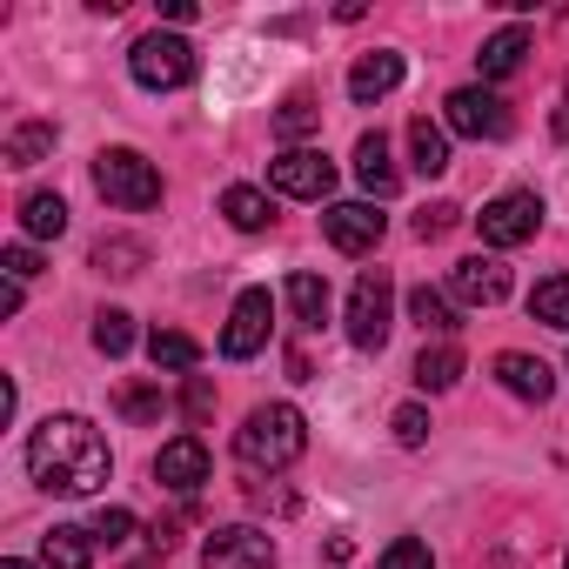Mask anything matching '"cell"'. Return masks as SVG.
Masks as SVG:
<instances>
[{
  "instance_id": "obj_28",
  "label": "cell",
  "mask_w": 569,
  "mask_h": 569,
  "mask_svg": "<svg viewBox=\"0 0 569 569\" xmlns=\"http://www.w3.org/2000/svg\"><path fill=\"white\" fill-rule=\"evenodd\" d=\"M529 316H536V322H549V329H569V274H549V281H536Z\"/></svg>"
},
{
  "instance_id": "obj_27",
  "label": "cell",
  "mask_w": 569,
  "mask_h": 569,
  "mask_svg": "<svg viewBox=\"0 0 569 569\" xmlns=\"http://www.w3.org/2000/svg\"><path fill=\"white\" fill-rule=\"evenodd\" d=\"M141 261H148V248L128 241V234H101V241H94V268H101V274H121V281H128V274H141Z\"/></svg>"
},
{
  "instance_id": "obj_31",
  "label": "cell",
  "mask_w": 569,
  "mask_h": 569,
  "mask_svg": "<svg viewBox=\"0 0 569 569\" xmlns=\"http://www.w3.org/2000/svg\"><path fill=\"white\" fill-rule=\"evenodd\" d=\"M389 429H396V442H402V449H422V442H429V409H422V402H402Z\"/></svg>"
},
{
  "instance_id": "obj_1",
  "label": "cell",
  "mask_w": 569,
  "mask_h": 569,
  "mask_svg": "<svg viewBox=\"0 0 569 569\" xmlns=\"http://www.w3.org/2000/svg\"><path fill=\"white\" fill-rule=\"evenodd\" d=\"M28 476L54 496H94L108 476H114V456H108V436L88 422V416H48L34 436H28Z\"/></svg>"
},
{
  "instance_id": "obj_35",
  "label": "cell",
  "mask_w": 569,
  "mask_h": 569,
  "mask_svg": "<svg viewBox=\"0 0 569 569\" xmlns=\"http://www.w3.org/2000/svg\"><path fill=\"white\" fill-rule=\"evenodd\" d=\"M128 536H134V509H121V502H114V509H101V516H94V542H108V549H114V542H128Z\"/></svg>"
},
{
  "instance_id": "obj_12",
  "label": "cell",
  "mask_w": 569,
  "mask_h": 569,
  "mask_svg": "<svg viewBox=\"0 0 569 569\" xmlns=\"http://www.w3.org/2000/svg\"><path fill=\"white\" fill-rule=\"evenodd\" d=\"M322 234H329V248H342V254H369V248L382 241V214H376V201H336V208L322 214Z\"/></svg>"
},
{
  "instance_id": "obj_10",
  "label": "cell",
  "mask_w": 569,
  "mask_h": 569,
  "mask_svg": "<svg viewBox=\"0 0 569 569\" xmlns=\"http://www.w3.org/2000/svg\"><path fill=\"white\" fill-rule=\"evenodd\" d=\"M268 322H274L268 289H241V302H234V316H228V329H221V356H228V362L261 356V349H268Z\"/></svg>"
},
{
  "instance_id": "obj_21",
  "label": "cell",
  "mask_w": 569,
  "mask_h": 569,
  "mask_svg": "<svg viewBox=\"0 0 569 569\" xmlns=\"http://www.w3.org/2000/svg\"><path fill=\"white\" fill-rule=\"evenodd\" d=\"M21 228H28L34 241H61V234H68V201L48 194V188H34V194L21 201Z\"/></svg>"
},
{
  "instance_id": "obj_30",
  "label": "cell",
  "mask_w": 569,
  "mask_h": 569,
  "mask_svg": "<svg viewBox=\"0 0 569 569\" xmlns=\"http://www.w3.org/2000/svg\"><path fill=\"white\" fill-rule=\"evenodd\" d=\"M114 402H121V416H128V422H154V416L168 409V402H161V389H141V382H128Z\"/></svg>"
},
{
  "instance_id": "obj_29",
  "label": "cell",
  "mask_w": 569,
  "mask_h": 569,
  "mask_svg": "<svg viewBox=\"0 0 569 569\" xmlns=\"http://www.w3.org/2000/svg\"><path fill=\"white\" fill-rule=\"evenodd\" d=\"M94 349H101L108 362L128 356V349H134V316H128V309H101V316H94Z\"/></svg>"
},
{
  "instance_id": "obj_5",
  "label": "cell",
  "mask_w": 569,
  "mask_h": 569,
  "mask_svg": "<svg viewBox=\"0 0 569 569\" xmlns=\"http://www.w3.org/2000/svg\"><path fill=\"white\" fill-rule=\"evenodd\" d=\"M389 309H396L389 274H382V268H369V274L356 281V296H349V342H356L362 356H376V349L389 342Z\"/></svg>"
},
{
  "instance_id": "obj_23",
  "label": "cell",
  "mask_w": 569,
  "mask_h": 569,
  "mask_svg": "<svg viewBox=\"0 0 569 569\" xmlns=\"http://www.w3.org/2000/svg\"><path fill=\"white\" fill-rule=\"evenodd\" d=\"M148 362H154V369L188 376V369L201 362V342H194V336H181V329H154V336H148Z\"/></svg>"
},
{
  "instance_id": "obj_40",
  "label": "cell",
  "mask_w": 569,
  "mask_h": 569,
  "mask_svg": "<svg viewBox=\"0 0 569 569\" xmlns=\"http://www.w3.org/2000/svg\"><path fill=\"white\" fill-rule=\"evenodd\" d=\"M0 569H34V562H21V556H8V562H0Z\"/></svg>"
},
{
  "instance_id": "obj_17",
  "label": "cell",
  "mask_w": 569,
  "mask_h": 569,
  "mask_svg": "<svg viewBox=\"0 0 569 569\" xmlns=\"http://www.w3.org/2000/svg\"><path fill=\"white\" fill-rule=\"evenodd\" d=\"M41 562H48V569H88V562H94V529L54 522V529L41 536Z\"/></svg>"
},
{
  "instance_id": "obj_19",
  "label": "cell",
  "mask_w": 569,
  "mask_h": 569,
  "mask_svg": "<svg viewBox=\"0 0 569 569\" xmlns=\"http://www.w3.org/2000/svg\"><path fill=\"white\" fill-rule=\"evenodd\" d=\"M409 168H416V174H429V181H436V174H449V134H442L429 114H416V121H409Z\"/></svg>"
},
{
  "instance_id": "obj_34",
  "label": "cell",
  "mask_w": 569,
  "mask_h": 569,
  "mask_svg": "<svg viewBox=\"0 0 569 569\" xmlns=\"http://www.w3.org/2000/svg\"><path fill=\"white\" fill-rule=\"evenodd\" d=\"M309 128H316V101H309V94H296L289 108L274 114V134H281V141H296V134H309Z\"/></svg>"
},
{
  "instance_id": "obj_4",
  "label": "cell",
  "mask_w": 569,
  "mask_h": 569,
  "mask_svg": "<svg viewBox=\"0 0 569 569\" xmlns=\"http://www.w3.org/2000/svg\"><path fill=\"white\" fill-rule=\"evenodd\" d=\"M128 74L148 88V94H174V88H188L194 81V48L181 41V34H141L134 48H128Z\"/></svg>"
},
{
  "instance_id": "obj_15",
  "label": "cell",
  "mask_w": 569,
  "mask_h": 569,
  "mask_svg": "<svg viewBox=\"0 0 569 569\" xmlns=\"http://www.w3.org/2000/svg\"><path fill=\"white\" fill-rule=\"evenodd\" d=\"M396 81H402V54L396 48H376V54H362L356 68H349V94L369 108V101H382V94H396Z\"/></svg>"
},
{
  "instance_id": "obj_9",
  "label": "cell",
  "mask_w": 569,
  "mask_h": 569,
  "mask_svg": "<svg viewBox=\"0 0 569 569\" xmlns=\"http://www.w3.org/2000/svg\"><path fill=\"white\" fill-rule=\"evenodd\" d=\"M201 569H274V536L254 529V522L214 529V536L201 542Z\"/></svg>"
},
{
  "instance_id": "obj_7",
  "label": "cell",
  "mask_w": 569,
  "mask_h": 569,
  "mask_svg": "<svg viewBox=\"0 0 569 569\" xmlns=\"http://www.w3.org/2000/svg\"><path fill=\"white\" fill-rule=\"evenodd\" d=\"M442 121H449L456 134H469V141H502V134H509V101L489 94V88H456V94L442 101Z\"/></svg>"
},
{
  "instance_id": "obj_20",
  "label": "cell",
  "mask_w": 569,
  "mask_h": 569,
  "mask_svg": "<svg viewBox=\"0 0 569 569\" xmlns=\"http://www.w3.org/2000/svg\"><path fill=\"white\" fill-rule=\"evenodd\" d=\"M289 309H296L302 329H322V322H329V281L309 274V268H296V274H289Z\"/></svg>"
},
{
  "instance_id": "obj_16",
  "label": "cell",
  "mask_w": 569,
  "mask_h": 569,
  "mask_svg": "<svg viewBox=\"0 0 569 569\" xmlns=\"http://www.w3.org/2000/svg\"><path fill=\"white\" fill-rule=\"evenodd\" d=\"M356 181H362L376 201H389V194L402 188V174H396V161H389V141H382V134H362V141H356Z\"/></svg>"
},
{
  "instance_id": "obj_36",
  "label": "cell",
  "mask_w": 569,
  "mask_h": 569,
  "mask_svg": "<svg viewBox=\"0 0 569 569\" xmlns=\"http://www.w3.org/2000/svg\"><path fill=\"white\" fill-rule=\"evenodd\" d=\"M0 268H8V281H34V274H41V254H34L28 241H14L8 254H0Z\"/></svg>"
},
{
  "instance_id": "obj_25",
  "label": "cell",
  "mask_w": 569,
  "mask_h": 569,
  "mask_svg": "<svg viewBox=\"0 0 569 569\" xmlns=\"http://www.w3.org/2000/svg\"><path fill=\"white\" fill-rule=\"evenodd\" d=\"M48 154H54V121H21L8 134V168H34Z\"/></svg>"
},
{
  "instance_id": "obj_3",
  "label": "cell",
  "mask_w": 569,
  "mask_h": 569,
  "mask_svg": "<svg viewBox=\"0 0 569 569\" xmlns=\"http://www.w3.org/2000/svg\"><path fill=\"white\" fill-rule=\"evenodd\" d=\"M94 188H101V201H114V208H128V214L161 208V174H154V161L134 154V148H101V154H94Z\"/></svg>"
},
{
  "instance_id": "obj_26",
  "label": "cell",
  "mask_w": 569,
  "mask_h": 569,
  "mask_svg": "<svg viewBox=\"0 0 569 569\" xmlns=\"http://www.w3.org/2000/svg\"><path fill=\"white\" fill-rule=\"evenodd\" d=\"M409 322H416L422 336H449V329H456V309H449L442 289H429V281H422V289L409 296Z\"/></svg>"
},
{
  "instance_id": "obj_11",
  "label": "cell",
  "mask_w": 569,
  "mask_h": 569,
  "mask_svg": "<svg viewBox=\"0 0 569 569\" xmlns=\"http://www.w3.org/2000/svg\"><path fill=\"white\" fill-rule=\"evenodd\" d=\"M449 289H456V302H469V309H496V302L509 296V268H502L496 254H462V261L449 268Z\"/></svg>"
},
{
  "instance_id": "obj_32",
  "label": "cell",
  "mask_w": 569,
  "mask_h": 569,
  "mask_svg": "<svg viewBox=\"0 0 569 569\" xmlns=\"http://www.w3.org/2000/svg\"><path fill=\"white\" fill-rule=\"evenodd\" d=\"M456 221H462V208H456V201H429V208L416 214V234H422V241H442Z\"/></svg>"
},
{
  "instance_id": "obj_33",
  "label": "cell",
  "mask_w": 569,
  "mask_h": 569,
  "mask_svg": "<svg viewBox=\"0 0 569 569\" xmlns=\"http://www.w3.org/2000/svg\"><path fill=\"white\" fill-rule=\"evenodd\" d=\"M382 569H436V556H429L416 536H396V542L382 549Z\"/></svg>"
},
{
  "instance_id": "obj_6",
  "label": "cell",
  "mask_w": 569,
  "mask_h": 569,
  "mask_svg": "<svg viewBox=\"0 0 569 569\" xmlns=\"http://www.w3.org/2000/svg\"><path fill=\"white\" fill-rule=\"evenodd\" d=\"M268 188L274 194H296V201H322L336 188V161L322 148H281L268 161Z\"/></svg>"
},
{
  "instance_id": "obj_13",
  "label": "cell",
  "mask_w": 569,
  "mask_h": 569,
  "mask_svg": "<svg viewBox=\"0 0 569 569\" xmlns=\"http://www.w3.org/2000/svg\"><path fill=\"white\" fill-rule=\"evenodd\" d=\"M154 482L174 489V496H194V489L208 482V442H201V436H174V442H161V456H154Z\"/></svg>"
},
{
  "instance_id": "obj_39",
  "label": "cell",
  "mask_w": 569,
  "mask_h": 569,
  "mask_svg": "<svg viewBox=\"0 0 569 569\" xmlns=\"http://www.w3.org/2000/svg\"><path fill=\"white\" fill-rule=\"evenodd\" d=\"M556 141H569V101L556 108Z\"/></svg>"
},
{
  "instance_id": "obj_24",
  "label": "cell",
  "mask_w": 569,
  "mask_h": 569,
  "mask_svg": "<svg viewBox=\"0 0 569 569\" xmlns=\"http://www.w3.org/2000/svg\"><path fill=\"white\" fill-rule=\"evenodd\" d=\"M416 382H422V389H436V396H442V389H456V382H462V349H456V342L422 349V356H416Z\"/></svg>"
},
{
  "instance_id": "obj_8",
  "label": "cell",
  "mask_w": 569,
  "mask_h": 569,
  "mask_svg": "<svg viewBox=\"0 0 569 569\" xmlns=\"http://www.w3.org/2000/svg\"><path fill=\"white\" fill-rule=\"evenodd\" d=\"M476 221H482V241H489V248H522V241L542 228V201H536L529 188H509V194H496Z\"/></svg>"
},
{
  "instance_id": "obj_22",
  "label": "cell",
  "mask_w": 569,
  "mask_h": 569,
  "mask_svg": "<svg viewBox=\"0 0 569 569\" xmlns=\"http://www.w3.org/2000/svg\"><path fill=\"white\" fill-rule=\"evenodd\" d=\"M221 214H228L241 234H261V228L274 221V201H268L261 188H228V194H221Z\"/></svg>"
},
{
  "instance_id": "obj_2",
  "label": "cell",
  "mask_w": 569,
  "mask_h": 569,
  "mask_svg": "<svg viewBox=\"0 0 569 569\" xmlns=\"http://www.w3.org/2000/svg\"><path fill=\"white\" fill-rule=\"evenodd\" d=\"M302 449H309V422H302V409H289V402H261V409H248V422L234 429V456H241L248 469H289V462H302Z\"/></svg>"
},
{
  "instance_id": "obj_18",
  "label": "cell",
  "mask_w": 569,
  "mask_h": 569,
  "mask_svg": "<svg viewBox=\"0 0 569 569\" xmlns=\"http://www.w3.org/2000/svg\"><path fill=\"white\" fill-rule=\"evenodd\" d=\"M522 54H529V28H502V34L482 41L476 68H482V81H509V74L522 68Z\"/></svg>"
},
{
  "instance_id": "obj_38",
  "label": "cell",
  "mask_w": 569,
  "mask_h": 569,
  "mask_svg": "<svg viewBox=\"0 0 569 569\" xmlns=\"http://www.w3.org/2000/svg\"><path fill=\"white\" fill-rule=\"evenodd\" d=\"M161 14H168V21L181 28V21H194V0H161Z\"/></svg>"
},
{
  "instance_id": "obj_14",
  "label": "cell",
  "mask_w": 569,
  "mask_h": 569,
  "mask_svg": "<svg viewBox=\"0 0 569 569\" xmlns=\"http://www.w3.org/2000/svg\"><path fill=\"white\" fill-rule=\"evenodd\" d=\"M496 382H502L509 396H522V402H549V396H556L549 362H542V356H522V349H502V356H496Z\"/></svg>"
},
{
  "instance_id": "obj_37",
  "label": "cell",
  "mask_w": 569,
  "mask_h": 569,
  "mask_svg": "<svg viewBox=\"0 0 569 569\" xmlns=\"http://www.w3.org/2000/svg\"><path fill=\"white\" fill-rule=\"evenodd\" d=\"M208 402H214V396H208V382L194 376V382H188V416H208Z\"/></svg>"
}]
</instances>
